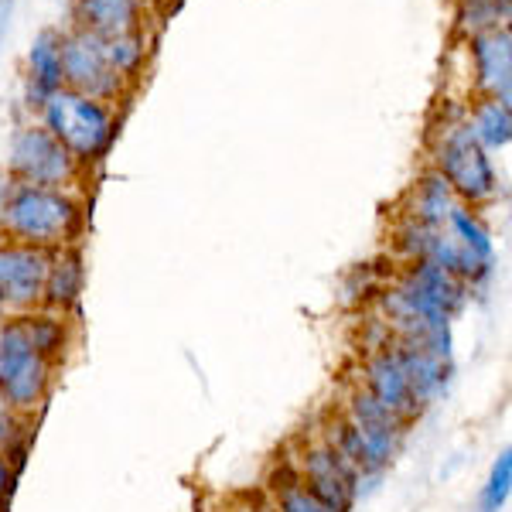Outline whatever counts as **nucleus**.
<instances>
[{
    "mask_svg": "<svg viewBox=\"0 0 512 512\" xmlns=\"http://www.w3.org/2000/svg\"><path fill=\"white\" fill-rule=\"evenodd\" d=\"M82 226H86V209L79 195L62 192V188H38V185H18L0 198V239L35 250L55 253L69 250L79 243Z\"/></svg>",
    "mask_w": 512,
    "mask_h": 512,
    "instance_id": "f257e3e1",
    "label": "nucleus"
},
{
    "mask_svg": "<svg viewBox=\"0 0 512 512\" xmlns=\"http://www.w3.org/2000/svg\"><path fill=\"white\" fill-rule=\"evenodd\" d=\"M431 161H434L437 175L448 181L454 198H458L461 205H468V209L492 205L495 198L502 195L499 171H495L489 151L472 137V130H468V123H465V113H461L458 120L444 123L434 134Z\"/></svg>",
    "mask_w": 512,
    "mask_h": 512,
    "instance_id": "f03ea898",
    "label": "nucleus"
},
{
    "mask_svg": "<svg viewBox=\"0 0 512 512\" xmlns=\"http://www.w3.org/2000/svg\"><path fill=\"white\" fill-rule=\"evenodd\" d=\"M55 369L48 359L31 349L18 315L0 321V407L14 417H35L48 390L55 383Z\"/></svg>",
    "mask_w": 512,
    "mask_h": 512,
    "instance_id": "7ed1b4c3",
    "label": "nucleus"
},
{
    "mask_svg": "<svg viewBox=\"0 0 512 512\" xmlns=\"http://www.w3.org/2000/svg\"><path fill=\"white\" fill-rule=\"evenodd\" d=\"M41 127L55 140H62V147L79 164H93L113 144L117 113H113L110 103L79 96L72 89H59V93H52L45 99V106H41Z\"/></svg>",
    "mask_w": 512,
    "mask_h": 512,
    "instance_id": "20e7f679",
    "label": "nucleus"
},
{
    "mask_svg": "<svg viewBox=\"0 0 512 512\" xmlns=\"http://www.w3.org/2000/svg\"><path fill=\"white\" fill-rule=\"evenodd\" d=\"M7 175L18 185L72 192V185L82 178V164L41 123H24L7 140Z\"/></svg>",
    "mask_w": 512,
    "mask_h": 512,
    "instance_id": "39448f33",
    "label": "nucleus"
},
{
    "mask_svg": "<svg viewBox=\"0 0 512 512\" xmlns=\"http://www.w3.org/2000/svg\"><path fill=\"white\" fill-rule=\"evenodd\" d=\"M123 86L127 79L110 65L96 35L79 28L62 35V89L99 99V103H113L120 99Z\"/></svg>",
    "mask_w": 512,
    "mask_h": 512,
    "instance_id": "423d86ee",
    "label": "nucleus"
},
{
    "mask_svg": "<svg viewBox=\"0 0 512 512\" xmlns=\"http://www.w3.org/2000/svg\"><path fill=\"white\" fill-rule=\"evenodd\" d=\"M48 260H52V253L0 239V308L7 315H24V311L41 308Z\"/></svg>",
    "mask_w": 512,
    "mask_h": 512,
    "instance_id": "0eeeda50",
    "label": "nucleus"
},
{
    "mask_svg": "<svg viewBox=\"0 0 512 512\" xmlns=\"http://www.w3.org/2000/svg\"><path fill=\"white\" fill-rule=\"evenodd\" d=\"M294 472L328 512H352L355 499H359L355 475L342 465V458L321 437L297 451Z\"/></svg>",
    "mask_w": 512,
    "mask_h": 512,
    "instance_id": "6e6552de",
    "label": "nucleus"
},
{
    "mask_svg": "<svg viewBox=\"0 0 512 512\" xmlns=\"http://www.w3.org/2000/svg\"><path fill=\"white\" fill-rule=\"evenodd\" d=\"M362 390L373 393L383 407H390L396 417H403L410 427H414V420L424 414V407L414 400V390H410L407 383V373H403L400 359L393 355L390 342L383 345V349H373L362 359Z\"/></svg>",
    "mask_w": 512,
    "mask_h": 512,
    "instance_id": "1a4fd4ad",
    "label": "nucleus"
},
{
    "mask_svg": "<svg viewBox=\"0 0 512 512\" xmlns=\"http://www.w3.org/2000/svg\"><path fill=\"white\" fill-rule=\"evenodd\" d=\"M472 65L478 93L512 103V35L506 24L472 35Z\"/></svg>",
    "mask_w": 512,
    "mask_h": 512,
    "instance_id": "9d476101",
    "label": "nucleus"
},
{
    "mask_svg": "<svg viewBox=\"0 0 512 512\" xmlns=\"http://www.w3.org/2000/svg\"><path fill=\"white\" fill-rule=\"evenodd\" d=\"M390 349L400 359L403 373H407V383L414 390V400L420 407H434L451 386V373H454V362H444L437 355L424 352L414 342H400V338H390Z\"/></svg>",
    "mask_w": 512,
    "mask_h": 512,
    "instance_id": "9b49d317",
    "label": "nucleus"
},
{
    "mask_svg": "<svg viewBox=\"0 0 512 512\" xmlns=\"http://www.w3.org/2000/svg\"><path fill=\"white\" fill-rule=\"evenodd\" d=\"M342 417L352 420L362 434L373 437L376 444L390 448L393 454H400L403 437H407V431H410L407 420L396 417L390 407H383V403H379L373 393L362 390V386H355V390H349V396H345Z\"/></svg>",
    "mask_w": 512,
    "mask_h": 512,
    "instance_id": "f8f14e48",
    "label": "nucleus"
},
{
    "mask_svg": "<svg viewBox=\"0 0 512 512\" xmlns=\"http://www.w3.org/2000/svg\"><path fill=\"white\" fill-rule=\"evenodd\" d=\"M82 287H86V263H82V253L76 250V246H69V250H55L52 260H48L41 308L69 315V311L79 304Z\"/></svg>",
    "mask_w": 512,
    "mask_h": 512,
    "instance_id": "ddd939ff",
    "label": "nucleus"
},
{
    "mask_svg": "<svg viewBox=\"0 0 512 512\" xmlns=\"http://www.w3.org/2000/svg\"><path fill=\"white\" fill-rule=\"evenodd\" d=\"M400 274L407 277L410 284H414L417 291L427 297V301H434L448 318L461 315V311H465V304H468V297H472V287H468L465 280L448 274V270L437 267V263L414 260V263H407Z\"/></svg>",
    "mask_w": 512,
    "mask_h": 512,
    "instance_id": "4468645a",
    "label": "nucleus"
},
{
    "mask_svg": "<svg viewBox=\"0 0 512 512\" xmlns=\"http://www.w3.org/2000/svg\"><path fill=\"white\" fill-rule=\"evenodd\" d=\"M76 28L96 38L140 31V0H76Z\"/></svg>",
    "mask_w": 512,
    "mask_h": 512,
    "instance_id": "2eb2a0df",
    "label": "nucleus"
},
{
    "mask_svg": "<svg viewBox=\"0 0 512 512\" xmlns=\"http://www.w3.org/2000/svg\"><path fill=\"white\" fill-rule=\"evenodd\" d=\"M62 89V35L41 31L28 52V103L41 110L45 99Z\"/></svg>",
    "mask_w": 512,
    "mask_h": 512,
    "instance_id": "dca6fc26",
    "label": "nucleus"
},
{
    "mask_svg": "<svg viewBox=\"0 0 512 512\" xmlns=\"http://www.w3.org/2000/svg\"><path fill=\"white\" fill-rule=\"evenodd\" d=\"M454 205H458V198H454V192L448 188V181L431 168L410 185L407 198H403V219L441 229L444 222H448V212Z\"/></svg>",
    "mask_w": 512,
    "mask_h": 512,
    "instance_id": "f3484780",
    "label": "nucleus"
},
{
    "mask_svg": "<svg viewBox=\"0 0 512 512\" xmlns=\"http://www.w3.org/2000/svg\"><path fill=\"white\" fill-rule=\"evenodd\" d=\"M18 318H21V328H24V335H28L31 349H35L41 359L52 362V366H59L72 349L69 315L38 308V311H24V315H18Z\"/></svg>",
    "mask_w": 512,
    "mask_h": 512,
    "instance_id": "a211bd4d",
    "label": "nucleus"
},
{
    "mask_svg": "<svg viewBox=\"0 0 512 512\" xmlns=\"http://www.w3.org/2000/svg\"><path fill=\"white\" fill-rule=\"evenodd\" d=\"M465 123L472 137L485 151H506L512 140V110L509 103H499L492 96H478L472 110H465Z\"/></svg>",
    "mask_w": 512,
    "mask_h": 512,
    "instance_id": "6ab92c4d",
    "label": "nucleus"
},
{
    "mask_svg": "<svg viewBox=\"0 0 512 512\" xmlns=\"http://www.w3.org/2000/svg\"><path fill=\"white\" fill-rule=\"evenodd\" d=\"M444 229H448V236L454 243L461 246L465 253H472L482 267H492L495 263V243H492V233L485 229V222L475 216V209H468V205H454L448 212V222H444Z\"/></svg>",
    "mask_w": 512,
    "mask_h": 512,
    "instance_id": "aec40b11",
    "label": "nucleus"
},
{
    "mask_svg": "<svg viewBox=\"0 0 512 512\" xmlns=\"http://www.w3.org/2000/svg\"><path fill=\"white\" fill-rule=\"evenodd\" d=\"M509 495H512V451L502 448L499 458L492 461L489 478H485L482 492H478L475 512H506Z\"/></svg>",
    "mask_w": 512,
    "mask_h": 512,
    "instance_id": "412c9836",
    "label": "nucleus"
},
{
    "mask_svg": "<svg viewBox=\"0 0 512 512\" xmlns=\"http://www.w3.org/2000/svg\"><path fill=\"white\" fill-rule=\"evenodd\" d=\"M270 495H274V502H270L274 512H328L315 495L308 492V485L297 478L294 468H287L284 478H274Z\"/></svg>",
    "mask_w": 512,
    "mask_h": 512,
    "instance_id": "4be33fe9",
    "label": "nucleus"
},
{
    "mask_svg": "<svg viewBox=\"0 0 512 512\" xmlns=\"http://www.w3.org/2000/svg\"><path fill=\"white\" fill-rule=\"evenodd\" d=\"M509 18V0H458V24L468 35L499 28Z\"/></svg>",
    "mask_w": 512,
    "mask_h": 512,
    "instance_id": "5701e85b",
    "label": "nucleus"
},
{
    "mask_svg": "<svg viewBox=\"0 0 512 512\" xmlns=\"http://www.w3.org/2000/svg\"><path fill=\"white\" fill-rule=\"evenodd\" d=\"M99 45H103V55L110 59L113 69L120 72L123 79L137 76L140 65H144V38H140V31L134 35H117V38H99Z\"/></svg>",
    "mask_w": 512,
    "mask_h": 512,
    "instance_id": "b1692460",
    "label": "nucleus"
},
{
    "mask_svg": "<svg viewBox=\"0 0 512 512\" xmlns=\"http://www.w3.org/2000/svg\"><path fill=\"white\" fill-rule=\"evenodd\" d=\"M21 427H24V417H14L7 410H0V451L11 454L14 451V441L21 437Z\"/></svg>",
    "mask_w": 512,
    "mask_h": 512,
    "instance_id": "393cba45",
    "label": "nucleus"
},
{
    "mask_svg": "<svg viewBox=\"0 0 512 512\" xmlns=\"http://www.w3.org/2000/svg\"><path fill=\"white\" fill-rule=\"evenodd\" d=\"M14 478H18V465H14L11 458H7L4 451H0V502L11 495V489H14Z\"/></svg>",
    "mask_w": 512,
    "mask_h": 512,
    "instance_id": "a878e982",
    "label": "nucleus"
},
{
    "mask_svg": "<svg viewBox=\"0 0 512 512\" xmlns=\"http://www.w3.org/2000/svg\"><path fill=\"white\" fill-rule=\"evenodd\" d=\"M260 512H274V509H260Z\"/></svg>",
    "mask_w": 512,
    "mask_h": 512,
    "instance_id": "bb28decb",
    "label": "nucleus"
}]
</instances>
